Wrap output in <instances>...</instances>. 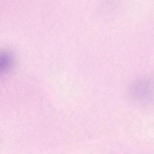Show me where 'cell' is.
<instances>
[{"label":"cell","instance_id":"obj_1","mask_svg":"<svg viewBox=\"0 0 154 154\" xmlns=\"http://www.w3.org/2000/svg\"><path fill=\"white\" fill-rule=\"evenodd\" d=\"M128 94L132 101L137 105H151L154 102V82L149 79L135 80L129 85Z\"/></svg>","mask_w":154,"mask_h":154},{"label":"cell","instance_id":"obj_2","mask_svg":"<svg viewBox=\"0 0 154 154\" xmlns=\"http://www.w3.org/2000/svg\"><path fill=\"white\" fill-rule=\"evenodd\" d=\"M13 58L8 52H2L1 57V73H5L11 69L13 65Z\"/></svg>","mask_w":154,"mask_h":154}]
</instances>
